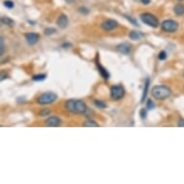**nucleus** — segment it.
I'll return each instance as SVG.
<instances>
[{"label":"nucleus","mask_w":184,"mask_h":184,"mask_svg":"<svg viewBox=\"0 0 184 184\" xmlns=\"http://www.w3.org/2000/svg\"><path fill=\"white\" fill-rule=\"evenodd\" d=\"M65 108L73 114H85L87 111L86 103L80 99H69L65 103Z\"/></svg>","instance_id":"f257e3e1"},{"label":"nucleus","mask_w":184,"mask_h":184,"mask_svg":"<svg viewBox=\"0 0 184 184\" xmlns=\"http://www.w3.org/2000/svg\"><path fill=\"white\" fill-rule=\"evenodd\" d=\"M172 94V91L166 85H156L151 90V95L157 100H164Z\"/></svg>","instance_id":"f03ea898"},{"label":"nucleus","mask_w":184,"mask_h":184,"mask_svg":"<svg viewBox=\"0 0 184 184\" xmlns=\"http://www.w3.org/2000/svg\"><path fill=\"white\" fill-rule=\"evenodd\" d=\"M140 19L142 20L143 23H145L149 27H153V28H156L159 26V20L158 19L153 15V14H149V13H144L140 15Z\"/></svg>","instance_id":"7ed1b4c3"},{"label":"nucleus","mask_w":184,"mask_h":184,"mask_svg":"<svg viewBox=\"0 0 184 184\" xmlns=\"http://www.w3.org/2000/svg\"><path fill=\"white\" fill-rule=\"evenodd\" d=\"M57 94L52 93V92H48V93H44L42 94L40 97L38 98L37 101L39 104H50V103H53L56 99H57Z\"/></svg>","instance_id":"20e7f679"},{"label":"nucleus","mask_w":184,"mask_h":184,"mask_svg":"<svg viewBox=\"0 0 184 184\" xmlns=\"http://www.w3.org/2000/svg\"><path fill=\"white\" fill-rule=\"evenodd\" d=\"M161 29L167 33H174L178 29V23L173 19H166L161 23Z\"/></svg>","instance_id":"39448f33"},{"label":"nucleus","mask_w":184,"mask_h":184,"mask_svg":"<svg viewBox=\"0 0 184 184\" xmlns=\"http://www.w3.org/2000/svg\"><path fill=\"white\" fill-rule=\"evenodd\" d=\"M110 94H111V98L114 100H119L124 97L125 91L122 85H115L111 87Z\"/></svg>","instance_id":"423d86ee"},{"label":"nucleus","mask_w":184,"mask_h":184,"mask_svg":"<svg viewBox=\"0 0 184 184\" xmlns=\"http://www.w3.org/2000/svg\"><path fill=\"white\" fill-rule=\"evenodd\" d=\"M118 22L114 19H106L101 23V28L105 31L114 30L118 27Z\"/></svg>","instance_id":"0eeeda50"},{"label":"nucleus","mask_w":184,"mask_h":184,"mask_svg":"<svg viewBox=\"0 0 184 184\" xmlns=\"http://www.w3.org/2000/svg\"><path fill=\"white\" fill-rule=\"evenodd\" d=\"M95 65H97V68L98 69V73L101 75V77L104 79V80H108L110 78V73H108V70L100 65V63L98 62V54L97 56V58H95Z\"/></svg>","instance_id":"6e6552de"},{"label":"nucleus","mask_w":184,"mask_h":184,"mask_svg":"<svg viewBox=\"0 0 184 184\" xmlns=\"http://www.w3.org/2000/svg\"><path fill=\"white\" fill-rule=\"evenodd\" d=\"M24 36H25V40H26L27 44L30 45L36 44L40 40V35L37 33H26Z\"/></svg>","instance_id":"1a4fd4ad"},{"label":"nucleus","mask_w":184,"mask_h":184,"mask_svg":"<svg viewBox=\"0 0 184 184\" xmlns=\"http://www.w3.org/2000/svg\"><path fill=\"white\" fill-rule=\"evenodd\" d=\"M117 51L122 53V54H124V55H127L129 54L130 51H131V45L127 43H123V44H119L117 45Z\"/></svg>","instance_id":"9d476101"},{"label":"nucleus","mask_w":184,"mask_h":184,"mask_svg":"<svg viewBox=\"0 0 184 184\" xmlns=\"http://www.w3.org/2000/svg\"><path fill=\"white\" fill-rule=\"evenodd\" d=\"M45 123L49 127H58L61 125V119L58 117H50L46 119Z\"/></svg>","instance_id":"9b49d317"},{"label":"nucleus","mask_w":184,"mask_h":184,"mask_svg":"<svg viewBox=\"0 0 184 184\" xmlns=\"http://www.w3.org/2000/svg\"><path fill=\"white\" fill-rule=\"evenodd\" d=\"M69 24V19L66 15H61L60 17L57 19V25L62 28V29H65Z\"/></svg>","instance_id":"f8f14e48"},{"label":"nucleus","mask_w":184,"mask_h":184,"mask_svg":"<svg viewBox=\"0 0 184 184\" xmlns=\"http://www.w3.org/2000/svg\"><path fill=\"white\" fill-rule=\"evenodd\" d=\"M174 12L178 15H184V5L182 4H177L174 8Z\"/></svg>","instance_id":"ddd939ff"},{"label":"nucleus","mask_w":184,"mask_h":184,"mask_svg":"<svg viewBox=\"0 0 184 184\" xmlns=\"http://www.w3.org/2000/svg\"><path fill=\"white\" fill-rule=\"evenodd\" d=\"M1 23L4 25H7V26H10V27H13L15 25V21L10 19V18H8V17H3L1 18Z\"/></svg>","instance_id":"4468645a"},{"label":"nucleus","mask_w":184,"mask_h":184,"mask_svg":"<svg viewBox=\"0 0 184 184\" xmlns=\"http://www.w3.org/2000/svg\"><path fill=\"white\" fill-rule=\"evenodd\" d=\"M144 35L141 34L140 32H136V31H132V32H130V34H129V38L131 40H133V41H139V40H141V38Z\"/></svg>","instance_id":"2eb2a0df"},{"label":"nucleus","mask_w":184,"mask_h":184,"mask_svg":"<svg viewBox=\"0 0 184 184\" xmlns=\"http://www.w3.org/2000/svg\"><path fill=\"white\" fill-rule=\"evenodd\" d=\"M148 87H149V78H147L146 80V83H145V88H144V93H143V97L141 99V102L143 103L145 101V98H147V94H148Z\"/></svg>","instance_id":"dca6fc26"},{"label":"nucleus","mask_w":184,"mask_h":184,"mask_svg":"<svg viewBox=\"0 0 184 184\" xmlns=\"http://www.w3.org/2000/svg\"><path fill=\"white\" fill-rule=\"evenodd\" d=\"M94 104L95 107H98V108H100V109H104L107 107V104L104 102V101H102V100H98V99H95L94 100Z\"/></svg>","instance_id":"f3484780"},{"label":"nucleus","mask_w":184,"mask_h":184,"mask_svg":"<svg viewBox=\"0 0 184 184\" xmlns=\"http://www.w3.org/2000/svg\"><path fill=\"white\" fill-rule=\"evenodd\" d=\"M46 78V75L45 74H37V75H34L33 77H32V80L33 81H37V82H39V81H44V80Z\"/></svg>","instance_id":"a211bd4d"},{"label":"nucleus","mask_w":184,"mask_h":184,"mask_svg":"<svg viewBox=\"0 0 184 184\" xmlns=\"http://www.w3.org/2000/svg\"><path fill=\"white\" fill-rule=\"evenodd\" d=\"M84 126H94V127H98V123L94 121H92V119H88L84 123Z\"/></svg>","instance_id":"6ab92c4d"},{"label":"nucleus","mask_w":184,"mask_h":184,"mask_svg":"<svg viewBox=\"0 0 184 184\" xmlns=\"http://www.w3.org/2000/svg\"><path fill=\"white\" fill-rule=\"evenodd\" d=\"M55 32H56V29L55 28H52V27H47V28L44 29V34L46 36H50V35L54 34Z\"/></svg>","instance_id":"aec40b11"},{"label":"nucleus","mask_w":184,"mask_h":184,"mask_svg":"<svg viewBox=\"0 0 184 184\" xmlns=\"http://www.w3.org/2000/svg\"><path fill=\"white\" fill-rule=\"evenodd\" d=\"M4 6L6 8H8V9H13L15 4H14L13 1H11V0H5V1H4Z\"/></svg>","instance_id":"412c9836"},{"label":"nucleus","mask_w":184,"mask_h":184,"mask_svg":"<svg viewBox=\"0 0 184 184\" xmlns=\"http://www.w3.org/2000/svg\"><path fill=\"white\" fill-rule=\"evenodd\" d=\"M154 107H155L154 102H153V100H151V99H148V102H147V109H148V110H153Z\"/></svg>","instance_id":"4be33fe9"},{"label":"nucleus","mask_w":184,"mask_h":184,"mask_svg":"<svg viewBox=\"0 0 184 184\" xmlns=\"http://www.w3.org/2000/svg\"><path fill=\"white\" fill-rule=\"evenodd\" d=\"M158 59L161 60V61L166 60L167 59V53H166V51H160L159 54H158Z\"/></svg>","instance_id":"5701e85b"},{"label":"nucleus","mask_w":184,"mask_h":184,"mask_svg":"<svg viewBox=\"0 0 184 184\" xmlns=\"http://www.w3.org/2000/svg\"><path fill=\"white\" fill-rule=\"evenodd\" d=\"M50 114V110L49 109H43L41 112H40V116L41 117H46Z\"/></svg>","instance_id":"b1692460"},{"label":"nucleus","mask_w":184,"mask_h":184,"mask_svg":"<svg viewBox=\"0 0 184 184\" xmlns=\"http://www.w3.org/2000/svg\"><path fill=\"white\" fill-rule=\"evenodd\" d=\"M125 18L128 19L133 25H135V26H139V24H138V22H137V20H136L135 19H133V18H131L130 15H125Z\"/></svg>","instance_id":"393cba45"},{"label":"nucleus","mask_w":184,"mask_h":184,"mask_svg":"<svg viewBox=\"0 0 184 184\" xmlns=\"http://www.w3.org/2000/svg\"><path fill=\"white\" fill-rule=\"evenodd\" d=\"M147 115H148V113H147V110L144 108V109H141V111H140V117H141V119H146L147 118Z\"/></svg>","instance_id":"a878e982"},{"label":"nucleus","mask_w":184,"mask_h":184,"mask_svg":"<svg viewBox=\"0 0 184 184\" xmlns=\"http://www.w3.org/2000/svg\"><path fill=\"white\" fill-rule=\"evenodd\" d=\"M78 11L81 14H83V15H88V14H89V9H87V8H85V7H80L78 9Z\"/></svg>","instance_id":"bb28decb"},{"label":"nucleus","mask_w":184,"mask_h":184,"mask_svg":"<svg viewBox=\"0 0 184 184\" xmlns=\"http://www.w3.org/2000/svg\"><path fill=\"white\" fill-rule=\"evenodd\" d=\"M71 46H73V44H69V43H65V44H62V47H63V48H70Z\"/></svg>","instance_id":"cd10ccee"},{"label":"nucleus","mask_w":184,"mask_h":184,"mask_svg":"<svg viewBox=\"0 0 184 184\" xmlns=\"http://www.w3.org/2000/svg\"><path fill=\"white\" fill-rule=\"evenodd\" d=\"M1 55H3V53H4V38L3 37H1Z\"/></svg>","instance_id":"c85d7f7f"},{"label":"nucleus","mask_w":184,"mask_h":184,"mask_svg":"<svg viewBox=\"0 0 184 184\" xmlns=\"http://www.w3.org/2000/svg\"><path fill=\"white\" fill-rule=\"evenodd\" d=\"M178 125L179 127H184V119H179Z\"/></svg>","instance_id":"c756f323"},{"label":"nucleus","mask_w":184,"mask_h":184,"mask_svg":"<svg viewBox=\"0 0 184 184\" xmlns=\"http://www.w3.org/2000/svg\"><path fill=\"white\" fill-rule=\"evenodd\" d=\"M150 1H151V0H141V2H142L143 4H145V5L149 4V3H150Z\"/></svg>","instance_id":"7c9ffc66"},{"label":"nucleus","mask_w":184,"mask_h":184,"mask_svg":"<svg viewBox=\"0 0 184 184\" xmlns=\"http://www.w3.org/2000/svg\"><path fill=\"white\" fill-rule=\"evenodd\" d=\"M65 1H66V2H69V3H73V2L74 1V0H65Z\"/></svg>","instance_id":"2f4dec72"},{"label":"nucleus","mask_w":184,"mask_h":184,"mask_svg":"<svg viewBox=\"0 0 184 184\" xmlns=\"http://www.w3.org/2000/svg\"><path fill=\"white\" fill-rule=\"evenodd\" d=\"M178 1H183V0H178Z\"/></svg>","instance_id":"473e14b6"}]
</instances>
